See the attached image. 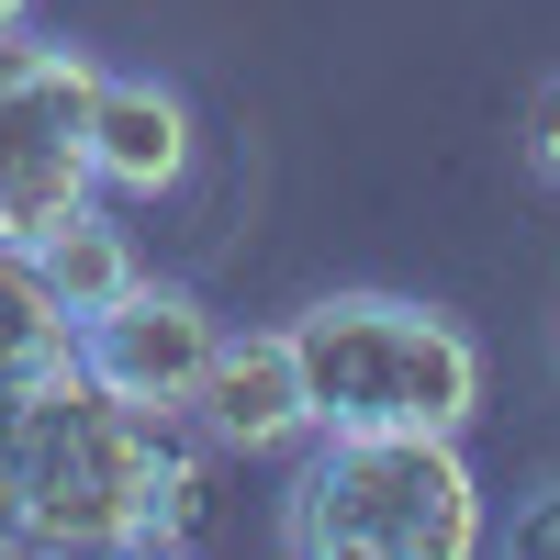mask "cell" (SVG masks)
<instances>
[{"label":"cell","instance_id":"3957f363","mask_svg":"<svg viewBox=\"0 0 560 560\" xmlns=\"http://www.w3.org/2000/svg\"><path fill=\"white\" fill-rule=\"evenodd\" d=\"M179 415H147L102 393L90 370H68L57 393H34V415L0 448V482L23 504L34 549H147V493H158V448Z\"/></svg>","mask_w":560,"mask_h":560},{"label":"cell","instance_id":"52a82bcc","mask_svg":"<svg viewBox=\"0 0 560 560\" xmlns=\"http://www.w3.org/2000/svg\"><path fill=\"white\" fill-rule=\"evenodd\" d=\"M90 179L124 202H168L191 179V102L168 79H102L90 90Z\"/></svg>","mask_w":560,"mask_h":560},{"label":"cell","instance_id":"8992f818","mask_svg":"<svg viewBox=\"0 0 560 560\" xmlns=\"http://www.w3.org/2000/svg\"><path fill=\"white\" fill-rule=\"evenodd\" d=\"M179 427H202L224 459H269V448H303L314 438V404H303V359H292V325H258V337H213Z\"/></svg>","mask_w":560,"mask_h":560},{"label":"cell","instance_id":"30bf717a","mask_svg":"<svg viewBox=\"0 0 560 560\" xmlns=\"http://www.w3.org/2000/svg\"><path fill=\"white\" fill-rule=\"evenodd\" d=\"M527 168H538V179H560V68L538 79V102H527Z\"/></svg>","mask_w":560,"mask_h":560},{"label":"cell","instance_id":"8fae6325","mask_svg":"<svg viewBox=\"0 0 560 560\" xmlns=\"http://www.w3.org/2000/svg\"><path fill=\"white\" fill-rule=\"evenodd\" d=\"M0 549H34V538H23V504H12V482H0Z\"/></svg>","mask_w":560,"mask_h":560},{"label":"cell","instance_id":"9c48e42d","mask_svg":"<svg viewBox=\"0 0 560 560\" xmlns=\"http://www.w3.org/2000/svg\"><path fill=\"white\" fill-rule=\"evenodd\" d=\"M23 258H34V280H45V292H57L68 314H102L124 280H135V247H124V224H102V202H90V213H68V224H45Z\"/></svg>","mask_w":560,"mask_h":560},{"label":"cell","instance_id":"ba28073f","mask_svg":"<svg viewBox=\"0 0 560 560\" xmlns=\"http://www.w3.org/2000/svg\"><path fill=\"white\" fill-rule=\"evenodd\" d=\"M79 370V314L34 280V258L0 236V448H12V427L34 415V393H57Z\"/></svg>","mask_w":560,"mask_h":560},{"label":"cell","instance_id":"7a4b0ae2","mask_svg":"<svg viewBox=\"0 0 560 560\" xmlns=\"http://www.w3.org/2000/svg\"><path fill=\"white\" fill-rule=\"evenodd\" d=\"M292 359H303V404L337 438H459L482 415V348L448 314L404 303V292H325L292 314Z\"/></svg>","mask_w":560,"mask_h":560},{"label":"cell","instance_id":"277c9868","mask_svg":"<svg viewBox=\"0 0 560 560\" xmlns=\"http://www.w3.org/2000/svg\"><path fill=\"white\" fill-rule=\"evenodd\" d=\"M90 90H102V68L79 45H45V34L0 45V236L12 247H34L45 224L102 202V179H90Z\"/></svg>","mask_w":560,"mask_h":560},{"label":"cell","instance_id":"6da1fadb","mask_svg":"<svg viewBox=\"0 0 560 560\" xmlns=\"http://www.w3.org/2000/svg\"><path fill=\"white\" fill-rule=\"evenodd\" d=\"M280 538L303 560H471L493 538V516H482V471L459 459V438L314 427L292 493H280Z\"/></svg>","mask_w":560,"mask_h":560},{"label":"cell","instance_id":"5b68a950","mask_svg":"<svg viewBox=\"0 0 560 560\" xmlns=\"http://www.w3.org/2000/svg\"><path fill=\"white\" fill-rule=\"evenodd\" d=\"M213 337H224V325H213L202 292L135 269L102 314H79V370H90L102 393L147 404V415H179V404H191V382H202V359H213Z\"/></svg>","mask_w":560,"mask_h":560},{"label":"cell","instance_id":"7c38bea8","mask_svg":"<svg viewBox=\"0 0 560 560\" xmlns=\"http://www.w3.org/2000/svg\"><path fill=\"white\" fill-rule=\"evenodd\" d=\"M23 23H34V0H0V45H12V34H23Z\"/></svg>","mask_w":560,"mask_h":560}]
</instances>
